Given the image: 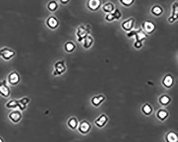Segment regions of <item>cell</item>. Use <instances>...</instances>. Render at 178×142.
Returning <instances> with one entry per match:
<instances>
[{
	"mask_svg": "<svg viewBox=\"0 0 178 142\" xmlns=\"http://www.w3.org/2000/svg\"><path fill=\"white\" fill-rule=\"evenodd\" d=\"M159 116L162 119H164L165 117L166 116V113L164 111L160 112V113H159Z\"/></svg>",
	"mask_w": 178,
	"mask_h": 142,
	"instance_id": "cell-24",
	"label": "cell"
},
{
	"mask_svg": "<svg viewBox=\"0 0 178 142\" xmlns=\"http://www.w3.org/2000/svg\"><path fill=\"white\" fill-rule=\"evenodd\" d=\"M99 0H91L89 1V7L93 9H95L97 8V7L99 6Z\"/></svg>",
	"mask_w": 178,
	"mask_h": 142,
	"instance_id": "cell-10",
	"label": "cell"
},
{
	"mask_svg": "<svg viewBox=\"0 0 178 142\" xmlns=\"http://www.w3.org/2000/svg\"><path fill=\"white\" fill-rule=\"evenodd\" d=\"M106 118L104 116H103V117H102L100 119H99L98 121H97L96 122H97V125H99V126H102L104 124V122H106Z\"/></svg>",
	"mask_w": 178,
	"mask_h": 142,
	"instance_id": "cell-17",
	"label": "cell"
},
{
	"mask_svg": "<svg viewBox=\"0 0 178 142\" xmlns=\"http://www.w3.org/2000/svg\"><path fill=\"white\" fill-rule=\"evenodd\" d=\"M0 142H4V140L1 137H0Z\"/></svg>",
	"mask_w": 178,
	"mask_h": 142,
	"instance_id": "cell-27",
	"label": "cell"
},
{
	"mask_svg": "<svg viewBox=\"0 0 178 142\" xmlns=\"http://www.w3.org/2000/svg\"><path fill=\"white\" fill-rule=\"evenodd\" d=\"M57 3L55 0H51L50 1L48 2L47 7L48 9V10L51 12H54L57 9Z\"/></svg>",
	"mask_w": 178,
	"mask_h": 142,
	"instance_id": "cell-9",
	"label": "cell"
},
{
	"mask_svg": "<svg viewBox=\"0 0 178 142\" xmlns=\"http://www.w3.org/2000/svg\"><path fill=\"white\" fill-rule=\"evenodd\" d=\"M75 48V45L71 42H68L65 44V49L66 52H72Z\"/></svg>",
	"mask_w": 178,
	"mask_h": 142,
	"instance_id": "cell-11",
	"label": "cell"
},
{
	"mask_svg": "<svg viewBox=\"0 0 178 142\" xmlns=\"http://www.w3.org/2000/svg\"><path fill=\"white\" fill-rule=\"evenodd\" d=\"M21 80V78L20 75L16 71H12L8 75L7 78V82L9 85L12 86H16L18 85Z\"/></svg>",
	"mask_w": 178,
	"mask_h": 142,
	"instance_id": "cell-2",
	"label": "cell"
},
{
	"mask_svg": "<svg viewBox=\"0 0 178 142\" xmlns=\"http://www.w3.org/2000/svg\"><path fill=\"white\" fill-rule=\"evenodd\" d=\"M168 140L169 142H176L178 138L176 134L174 133H170L168 135Z\"/></svg>",
	"mask_w": 178,
	"mask_h": 142,
	"instance_id": "cell-12",
	"label": "cell"
},
{
	"mask_svg": "<svg viewBox=\"0 0 178 142\" xmlns=\"http://www.w3.org/2000/svg\"><path fill=\"white\" fill-rule=\"evenodd\" d=\"M11 90L6 80L0 81V95L4 98H8L10 95Z\"/></svg>",
	"mask_w": 178,
	"mask_h": 142,
	"instance_id": "cell-3",
	"label": "cell"
},
{
	"mask_svg": "<svg viewBox=\"0 0 178 142\" xmlns=\"http://www.w3.org/2000/svg\"><path fill=\"white\" fill-rule=\"evenodd\" d=\"M29 99L27 97H23L21 99L18 101V108L21 109V111L25 110L26 107L27 105L29 102Z\"/></svg>",
	"mask_w": 178,
	"mask_h": 142,
	"instance_id": "cell-7",
	"label": "cell"
},
{
	"mask_svg": "<svg viewBox=\"0 0 178 142\" xmlns=\"http://www.w3.org/2000/svg\"><path fill=\"white\" fill-rule=\"evenodd\" d=\"M102 99H103V98L102 97H99V98H95L94 99L93 102L95 104H99L100 103V102L102 100Z\"/></svg>",
	"mask_w": 178,
	"mask_h": 142,
	"instance_id": "cell-21",
	"label": "cell"
},
{
	"mask_svg": "<svg viewBox=\"0 0 178 142\" xmlns=\"http://www.w3.org/2000/svg\"><path fill=\"white\" fill-rule=\"evenodd\" d=\"M16 55V52L14 50L7 47L0 49V58L5 61H9Z\"/></svg>",
	"mask_w": 178,
	"mask_h": 142,
	"instance_id": "cell-1",
	"label": "cell"
},
{
	"mask_svg": "<svg viewBox=\"0 0 178 142\" xmlns=\"http://www.w3.org/2000/svg\"><path fill=\"white\" fill-rule=\"evenodd\" d=\"M60 2H61V3H62L63 4L66 3L68 1V0H60Z\"/></svg>",
	"mask_w": 178,
	"mask_h": 142,
	"instance_id": "cell-26",
	"label": "cell"
},
{
	"mask_svg": "<svg viewBox=\"0 0 178 142\" xmlns=\"http://www.w3.org/2000/svg\"><path fill=\"white\" fill-rule=\"evenodd\" d=\"M58 21L55 17L49 16L46 20V25L50 29H54L58 26Z\"/></svg>",
	"mask_w": 178,
	"mask_h": 142,
	"instance_id": "cell-6",
	"label": "cell"
},
{
	"mask_svg": "<svg viewBox=\"0 0 178 142\" xmlns=\"http://www.w3.org/2000/svg\"><path fill=\"white\" fill-rule=\"evenodd\" d=\"M169 101V99L168 98V97H163L162 98V99H161V102H162V103H164V104H166V103H168Z\"/></svg>",
	"mask_w": 178,
	"mask_h": 142,
	"instance_id": "cell-23",
	"label": "cell"
},
{
	"mask_svg": "<svg viewBox=\"0 0 178 142\" xmlns=\"http://www.w3.org/2000/svg\"><path fill=\"white\" fill-rule=\"evenodd\" d=\"M89 128V126L88 125V124L86 123V122H84L83 124H81V125L80 126V129H81V131H83V132H87Z\"/></svg>",
	"mask_w": 178,
	"mask_h": 142,
	"instance_id": "cell-15",
	"label": "cell"
},
{
	"mask_svg": "<svg viewBox=\"0 0 178 142\" xmlns=\"http://www.w3.org/2000/svg\"><path fill=\"white\" fill-rule=\"evenodd\" d=\"M6 107L8 109H16L18 107V101L15 99H11L6 103Z\"/></svg>",
	"mask_w": 178,
	"mask_h": 142,
	"instance_id": "cell-8",
	"label": "cell"
},
{
	"mask_svg": "<svg viewBox=\"0 0 178 142\" xmlns=\"http://www.w3.org/2000/svg\"><path fill=\"white\" fill-rule=\"evenodd\" d=\"M143 110H144V111L145 112V113H149L151 111V109L148 105H146V106H145V107H144Z\"/></svg>",
	"mask_w": 178,
	"mask_h": 142,
	"instance_id": "cell-22",
	"label": "cell"
},
{
	"mask_svg": "<svg viewBox=\"0 0 178 142\" xmlns=\"http://www.w3.org/2000/svg\"><path fill=\"white\" fill-rule=\"evenodd\" d=\"M131 25H132V23L130 21H127L126 22L124 23V24H123V26L124 28L126 29H130V26H131Z\"/></svg>",
	"mask_w": 178,
	"mask_h": 142,
	"instance_id": "cell-18",
	"label": "cell"
},
{
	"mask_svg": "<svg viewBox=\"0 0 178 142\" xmlns=\"http://www.w3.org/2000/svg\"><path fill=\"white\" fill-rule=\"evenodd\" d=\"M153 12L156 14H160L162 12V10H161V9L160 8V7L156 6V7H155L153 9Z\"/></svg>",
	"mask_w": 178,
	"mask_h": 142,
	"instance_id": "cell-19",
	"label": "cell"
},
{
	"mask_svg": "<svg viewBox=\"0 0 178 142\" xmlns=\"http://www.w3.org/2000/svg\"><path fill=\"white\" fill-rule=\"evenodd\" d=\"M104 9H105V10L107 11H111L112 10V6L110 4H106L104 7Z\"/></svg>",
	"mask_w": 178,
	"mask_h": 142,
	"instance_id": "cell-20",
	"label": "cell"
},
{
	"mask_svg": "<svg viewBox=\"0 0 178 142\" xmlns=\"http://www.w3.org/2000/svg\"><path fill=\"white\" fill-rule=\"evenodd\" d=\"M68 126L70 127L71 128H75L77 125V122L73 119L70 120L68 123Z\"/></svg>",
	"mask_w": 178,
	"mask_h": 142,
	"instance_id": "cell-16",
	"label": "cell"
},
{
	"mask_svg": "<svg viewBox=\"0 0 178 142\" xmlns=\"http://www.w3.org/2000/svg\"><path fill=\"white\" fill-rule=\"evenodd\" d=\"M172 82H173V80L172 78L170 76H168L165 79L164 83L166 86H170L172 85Z\"/></svg>",
	"mask_w": 178,
	"mask_h": 142,
	"instance_id": "cell-14",
	"label": "cell"
},
{
	"mask_svg": "<svg viewBox=\"0 0 178 142\" xmlns=\"http://www.w3.org/2000/svg\"><path fill=\"white\" fill-rule=\"evenodd\" d=\"M133 0H122V2L124 3V4H126V5H129L132 3Z\"/></svg>",
	"mask_w": 178,
	"mask_h": 142,
	"instance_id": "cell-25",
	"label": "cell"
},
{
	"mask_svg": "<svg viewBox=\"0 0 178 142\" xmlns=\"http://www.w3.org/2000/svg\"><path fill=\"white\" fill-rule=\"evenodd\" d=\"M8 118L14 124H18L22 119V113L19 110H15L9 114Z\"/></svg>",
	"mask_w": 178,
	"mask_h": 142,
	"instance_id": "cell-5",
	"label": "cell"
},
{
	"mask_svg": "<svg viewBox=\"0 0 178 142\" xmlns=\"http://www.w3.org/2000/svg\"><path fill=\"white\" fill-rule=\"evenodd\" d=\"M66 69L65 65L64 62L62 60H60L56 62L54 64V71L53 72V75L57 76L60 75L64 72Z\"/></svg>",
	"mask_w": 178,
	"mask_h": 142,
	"instance_id": "cell-4",
	"label": "cell"
},
{
	"mask_svg": "<svg viewBox=\"0 0 178 142\" xmlns=\"http://www.w3.org/2000/svg\"><path fill=\"white\" fill-rule=\"evenodd\" d=\"M145 28L147 32H150L151 31H153L154 29V25L150 22H146L145 25Z\"/></svg>",
	"mask_w": 178,
	"mask_h": 142,
	"instance_id": "cell-13",
	"label": "cell"
}]
</instances>
